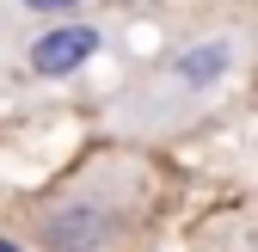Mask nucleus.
<instances>
[{
  "label": "nucleus",
  "instance_id": "obj_1",
  "mask_svg": "<svg viewBox=\"0 0 258 252\" xmlns=\"http://www.w3.org/2000/svg\"><path fill=\"white\" fill-rule=\"evenodd\" d=\"M99 55V31L92 25H61V31H49V37H37L31 43V68L37 74H74L80 61H92Z\"/></svg>",
  "mask_w": 258,
  "mask_h": 252
},
{
  "label": "nucleus",
  "instance_id": "obj_2",
  "mask_svg": "<svg viewBox=\"0 0 258 252\" xmlns=\"http://www.w3.org/2000/svg\"><path fill=\"white\" fill-rule=\"evenodd\" d=\"M228 68H234V37H209L172 61V86H215Z\"/></svg>",
  "mask_w": 258,
  "mask_h": 252
},
{
  "label": "nucleus",
  "instance_id": "obj_3",
  "mask_svg": "<svg viewBox=\"0 0 258 252\" xmlns=\"http://www.w3.org/2000/svg\"><path fill=\"white\" fill-rule=\"evenodd\" d=\"M99 234H105V222H99V215H86V209H68V215H55V222H49V246H55V252H92Z\"/></svg>",
  "mask_w": 258,
  "mask_h": 252
},
{
  "label": "nucleus",
  "instance_id": "obj_4",
  "mask_svg": "<svg viewBox=\"0 0 258 252\" xmlns=\"http://www.w3.org/2000/svg\"><path fill=\"white\" fill-rule=\"evenodd\" d=\"M19 7H31V13H68V7H80V0H19Z\"/></svg>",
  "mask_w": 258,
  "mask_h": 252
},
{
  "label": "nucleus",
  "instance_id": "obj_5",
  "mask_svg": "<svg viewBox=\"0 0 258 252\" xmlns=\"http://www.w3.org/2000/svg\"><path fill=\"white\" fill-rule=\"evenodd\" d=\"M0 252H19V246H13V240H0Z\"/></svg>",
  "mask_w": 258,
  "mask_h": 252
}]
</instances>
